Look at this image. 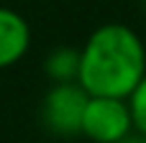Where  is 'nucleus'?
I'll return each instance as SVG.
<instances>
[{
    "label": "nucleus",
    "mask_w": 146,
    "mask_h": 143,
    "mask_svg": "<svg viewBox=\"0 0 146 143\" xmlns=\"http://www.w3.org/2000/svg\"><path fill=\"white\" fill-rule=\"evenodd\" d=\"M144 77L146 46L141 36L126 23H103L80 46L77 84L90 97L128 100Z\"/></svg>",
    "instance_id": "f257e3e1"
},
{
    "label": "nucleus",
    "mask_w": 146,
    "mask_h": 143,
    "mask_svg": "<svg viewBox=\"0 0 146 143\" xmlns=\"http://www.w3.org/2000/svg\"><path fill=\"white\" fill-rule=\"evenodd\" d=\"M87 100H90V95H87L77 82H69V84H51V87L44 92L41 107H38L41 125H44L51 136H56V138L80 136L82 115H85Z\"/></svg>",
    "instance_id": "f03ea898"
},
{
    "label": "nucleus",
    "mask_w": 146,
    "mask_h": 143,
    "mask_svg": "<svg viewBox=\"0 0 146 143\" xmlns=\"http://www.w3.org/2000/svg\"><path fill=\"white\" fill-rule=\"evenodd\" d=\"M133 133V118L128 100L115 97H90L80 136L90 143H118Z\"/></svg>",
    "instance_id": "7ed1b4c3"
},
{
    "label": "nucleus",
    "mask_w": 146,
    "mask_h": 143,
    "mask_svg": "<svg viewBox=\"0 0 146 143\" xmlns=\"http://www.w3.org/2000/svg\"><path fill=\"white\" fill-rule=\"evenodd\" d=\"M31 49V26L28 20L8 8L0 5V72L21 64Z\"/></svg>",
    "instance_id": "20e7f679"
},
{
    "label": "nucleus",
    "mask_w": 146,
    "mask_h": 143,
    "mask_svg": "<svg viewBox=\"0 0 146 143\" xmlns=\"http://www.w3.org/2000/svg\"><path fill=\"white\" fill-rule=\"evenodd\" d=\"M46 79L51 84H69L80 77V49L74 46H54L41 64Z\"/></svg>",
    "instance_id": "39448f33"
},
{
    "label": "nucleus",
    "mask_w": 146,
    "mask_h": 143,
    "mask_svg": "<svg viewBox=\"0 0 146 143\" xmlns=\"http://www.w3.org/2000/svg\"><path fill=\"white\" fill-rule=\"evenodd\" d=\"M128 107H131V118H133V130L146 138V77L128 97Z\"/></svg>",
    "instance_id": "423d86ee"
},
{
    "label": "nucleus",
    "mask_w": 146,
    "mask_h": 143,
    "mask_svg": "<svg viewBox=\"0 0 146 143\" xmlns=\"http://www.w3.org/2000/svg\"><path fill=\"white\" fill-rule=\"evenodd\" d=\"M118 143H146V138L141 136V133H136V130H133L131 136H126L123 141H118Z\"/></svg>",
    "instance_id": "0eeeda50"
},
{
    "label": "nucleus",
    "mask_w": 146,
    "mask_h": 143,
    "mask_svg": "<svg viewBox=\"0 0 146 143\" xmlns=\"http://www.w3.org/2000/svg\"><path fill=\"white\" fill-rule=\"evenodd\" d=\"M144 3H146V0H144Z\"/></svg>",
    "instance_id": "6e6552de"
}]
</instances>
